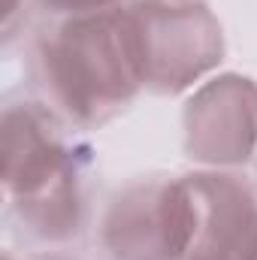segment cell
Masks as SVG:
<instances>
[{"label":"cell","instance_id":"obj_1","mask_svg":"<svg viewBox=\"0 0 257 260\" xmlns=\"http://www.w3.org/2000/svg\"><path fill=\"white\" fill-rule=\"evenodd\" d=\"M46 70L76 118H97L124 103L145 82L136 12H100L64 24L46 46Z\"/></svg>","mask_w":257,"mask_h":260},{"label":"cell","instance_id":"obj_2","mask_svg":"<svg viewBox=\"0 0 257 260\" xmlns=\"http://www.w3.org/2000/svg\"><path fill=\"white\" fill-rule=\"evenodd\" d=\"M3 182L46 236L76 224L73 164L49 118L30 106L3 115Z\"/></svg>","mask_w":257,"mask_h":260},{"label":"cell","instance_id":"obj_3","mask_svg":"<svg viewBox=\"0 0 257 260\" xmlns=\"http://www.w3.org/2000/svg\"><path fill=\"white\" fill-rule=\"evenodd\" d=\"M197 206L188 179L133 188L106 221V239L121 260H179L188 254Z\"/></svg>","mask_w":257,"mask_h":260},{"label":"cell","instance_id":"obj_4","mask_svg":"<svg viewBox=\"0 0 257 260\" xmlns=\"http://www.w3.org/2000/svg\"><path fill=\"white\" fill-rule=\"evenodd\" d=\"M197 206L191 260H257V200L233 176L188 179Z\"/></svg>","mask_w":257,"mask_h":260},{"label":"cell","instance_id":"obj_5","mask_svg":"<svg viewBox=\"0 0 257 260\" xmlns=\"http://www.w3.org/2000/svg\"><path fill=\"white\" fill-rule=\"evenodd\" d=\"M257 142V91L245 79H218L188 109L194 157L215 164L248 160Z\"/></svg>","mask_w":257,"mask_h":260},{"label":"cell","instance_id":"obj_6","mask_svg":"<svg viewBox=\"0 0 257 260\" xmlns=\"http://www.w3.org/2000/svg\"><path fill=\"white\" fill-rule=\"evenodd\" d=\"M49 6H64V9H76V12H94V9H106L115 0H43Z\"/></svg>","mask_w":257,"mask_h":260},{"label":"cell","instance_id":"obj_7","mask_svg":"<svg viewBox=\"0 0 257 260\" xmlns=\"http://www.w3.org/2000/svg\"><path fill=\"white\" fill-rule=\"evenodd\" d=\"M6 260H9V257H6Z\"/></svg>","mask_w":257,"mask_h":260}]
</instances>
